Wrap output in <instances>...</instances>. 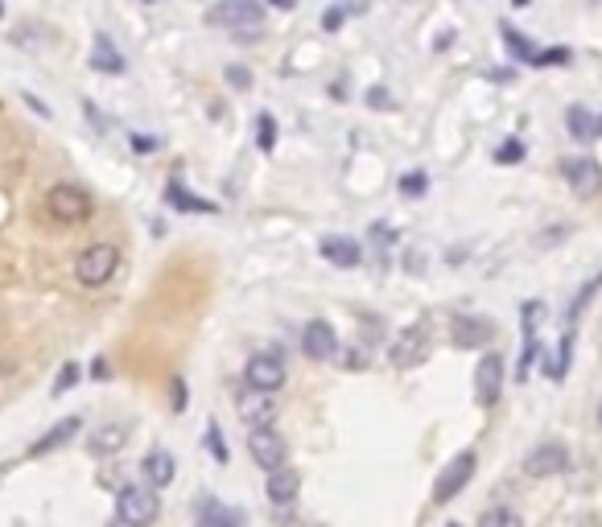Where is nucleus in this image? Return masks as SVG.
Segmentation results:
<instances>
[{
    "mask_svg": "<svg viewBox=\"0 0 602 527\" xmlns=\"http://www.w3.org/2000/svg\"><path fill=\"white\" fill-rule=\"evenodd\" d=\"M42 210H46L50 223L75 227V223H87V219H91L95 202H91V194H87L83 186H66V182H62V186H50V190H46Z\"/></svg>",
    "mask_w": 602,
    "mask_h": 527,
    "instance_id": "1",
    "label": "nucleus"
},
{
    "mask_svg": "<svg viewBox=\"0 0 602 527\" xmlns=\"http://www.w3.org/2000/svg\"><path fill=\"white\" fill-rule=\"evenodd\" d=\"M161 515V499H157V486H137V482H128L116 490V519L124 527H153Z\"/></svg>",
    "mask_w": 602,
    "mask_h": 527,
    "instance_id": "2",
    "label": "nucleus"
},
{
    "mask_svg": "<svg viewBox=\"0 0 602 527\" xmlns=\"http://www.w3.org/2000/svg\"><path fill=\"white\" fill-rule=\"evenodd\" d=\"M207 21L219 25V29H227L231 38H240V42H256L264 9L256 5V0H223V5H215L207 13Z\"/></svg>",
    "mask_w": 602,
    "mask_h": 527,
    "instance_id": "3",
    "label": "nucleus"
},
{
    "mask_svg": "<svg viewBox=\"0 0 602 527\" xmlns=\"http://www.w3.org/2000/svg\"><path fill=\"white\" fill-rule=\"evenodd\" d=\"M475 474H479V458L471 449H462V453H454V458L442 466V474L433 478V507H446V503H454L466 486L475 482Z\"/></svg>",
    "mask_w": 602,
    "mask_h": 527,
    "instance_id": "4",
    "label": "nucleus"
},
{
    "mask_svg": "<svg viewBox=\"0 0 602 527\" xmlns=\"http://www.w3.org/2000/svg\"><path fill=\"white\" fill-rule=\"evenodd\" d=\"M116 268H120V248H116V243H91V248H83L79 260H75V280L83 289H104L108 280L116 276Z\"/></svg>",
    "mask_w": 602,
    "mask_h": 527,
    "instance_id": "5",
    "label": "nucleus"
},
{
    "mask_svg": "<svg viewBox=\"0 0 602 527\" xmlns=\"http://www.w3.org/2000/svg\"><path fill=\"white\" fill-rule=\"evenodd\" d=\"M504 379H508V359L499 350H483V359L475 363V400L479 408H495L504 396Z\"/></svg>",
    "mask_w": 602,
    "mask_h": 527,
    "instance_id": "6",
    "label": "nucleus"
},
{
    "mask_svg": "<svg viewBox=\"0 0 602 527\" xmlns=\"http://www.w3.org/2000/svg\"><path fill=\"white\" fill-rule=\"evenodd\" d=\"M388 359L396 371H413L429 359V322H413L396 334V342L388 346Z\"/></svg>",
    "mask_w": 602,
    "mask_h": 527,
    "instance_id": "7",
    "label": "nucleus"
},
{
    "mask_svg": "<svg viewBox=\"0 0 602 527\" xmlns=\"http://www.w3.org/2000/svg\"><path fill=\"white\" fill-rule=\"evenodd\" d=\"M248 458L269 474L277 466H285L289 458V449H285V437L273 429V425H260V429H248Z\"/></svg>",
    "mask_w": 602,
    "mask_h": 527,
    "instance_id": "8",
    "label": "nucleus"
},
{
    "mask_svg": "<svg viewBox=\"0 0 602 527\" xmlns=\"http://www.w3.org/2000/svg\"><path fill=\"white\" fill-rule=\"evenodd\" d=\"M285 379H289V371H285L277 350H260V355H252L244 367V383L248 388H260V392H281Z\"/></svg>",
    "mask_w": 602,
    "mask_h": 527,
    "instance_id": "9",
    "label": "nucleus"
},
{
    "mask_svg": "<svg viewBox=\"0 0 602 527\" xmlns=\"http://www.w3.org/2000/svg\"><path fill=\"white\" fill-rule=\"evenodd\" d=\"M236 416L244 420L248 429H260V425H273L277 420V392H260V388H244L236 392Z\"/></svg>",
    "mask_w": 602,
    "mask_h": 527,
    "instance_id": "10",
    "label": "nucleus"
},
{
    "mask_svg": "<svg viewBox=\"0 0 602 527\" xmlns=\"http://www.w3.org/2000/svg\"><path fill=\"white\" fill-rule=\"evenodd\" d=\"M248 511L244 507H227L223 499H215L211 490H203L194 503V527H244Z\"/></svg>",
    "mask_w": 602,
    "mask_h": 527,
    "instance_id": "11",
    "label": "nucleus"
},
{
    "mask_svg": "<svg viewBox=\"0 0 602 527\" xmlns=\"http://www.w3.org/2000/svg\"><path fill=\"white\" fill-rule=\"evenodd\" d=\"M565 470H570V449H565L561 441H541L524 458V474L528 478H557Z\"/></svg>",
    "mask_w": 602,
    "mask_h": 527,
    "instance_id": "12",
    "label": "nucleus"
},
{
    "mask_svg": "<svg viewBox=\"0 0 602 527\" xmlns=\"http://www.w3.org/2000/svg\"><path fill=\"white\" fill-rule=\"evenodd\" d=\"M491 338H495V322L483 318V313H462L450 326V342L458 350H483V346H491Z\"/></svg>",
    "mask_w": 602,
    "mask_h": 527,
    "instance_id": "13",
    "label": "nucleus"
},
{
    "mask_svg": "<svg viewBox=\"0 0 602 527\" xmlns=\"http://www.w3.org/2000/svg\"><path fill=\"white\" fill-rule=\"evenodd\" d=\"M301 355L314 359V363H326L339 355V334H334V326L326 318H314L301 326Z\"/></svg>",
    "mask_w": 602,
    "mask_h": 527,
    "instance_id": "14",
    "label": "nucleus"
},
{
    "mask_svg": "<svg viewBox=\"0 0 602 527\" xmlns=\"http://www.w3.org/2000/svg\"><path fill=\"white\" fill-rule=\"evenodd\" d=\"M561 178L570 182V190L578 198H590L602 190V165L594 157H565L561 161Z\"/></svg>",
    "mask_w": 602,
    "mask_h": 527,
    "instance_id": "15",
    "label": "nucleus"
},
{
    "mask_svg": "<svg viewBox=\"0 0 602 527\" xmlns=\"http://www.w3.org/2000/svg\"><path fill=\"white\" fill-rule=\"evenodd\" d=\"M79 429H83V420L79 416H62L58 425H50L38 441L29 445V458H46V453H58V449H66L75 437H79Z\"/></svg>",
    "mask_w": 602,
    "mask_h": 527,
    "instance_id": "16",
    "label": "nucleus"
},
{
    "mask_svg": "<svg viewBox=\"0 0 602 527\" xmlns=\"http://www.w3.org/2000/svg\"><path fill=\"white\" fill-rule=\"evenodd\" d=\"M318 252H322L326 264L343 268V272H351V268L363 264V248H359V239H351V235H326V239L318 243Z\"/></svg>",
    "mask_w": 602,
    "mask_h": 527,
    "instance_id": "17",
    "label": "nucleus"
},
{
    "mask_svg": "<svg viewBox=\"0 0 602 527\" xmlns=\"http://www.w3.org/2000/svg\"><path fill=\"white\" fill-rule=\"evenodd\" d=\"M128 441H132V425L128 420H112V425H99L87 437V449H91V458H112V453H120Z\"/></svg>",
    "mask_w": 602,
    "mask_h": 527,
    "instance_id": "18",
    "label": "nucleus"
},
{
    "mask_svg": "<svg viewBox=\"0 0 602 527\" xmlns=\"http://www.w3.org/2000/svg\"><path fill=\"white\" fill-rule=\"evenodd\" d=\"M264 495H269V503H277V507H293L297 495H301V474L293 466L269 470V478H264Z\"/></svg>",
    "mask_w": 602,
    "mask_h": 527,
    "instance_id": "19",
    "label": "nucleus"
},
{
    "mask_svg": "<svg viewBox=\"0 0 602 527\" xmlns=\"http://www.w3.org/2000/svg\"><path fill=\"white\" fill-rule=\"evenodd\" d=\"M91 70H99V75H124V54L116 50L112 42V33H95V42H91V58H87Z\"/></svg>",
    "mask_w": 602,
    "mask_h": 527,
    "instance_id": "20",
    "label": "nucleus"
},
{
    "mask_svg": "<svg viewBox=\"0 0 602 527\" xmlns=\"http://www.w3.org/2000/svg\"><path fill=\"white\" fill-rule=\"evenodd\" d=\"M165 202H170L174 210H182V215H215V210H219L215 202L190 194L182 178H170V182H165Z\"/></svg>",
    "mask_w": 602,
    "mask_h": 527,
    "instance_id": "21",
    "label": "nucleus"
},
{
    "mask_svg": "<svg viewBox=\"0 0 602 527\" xmlns=\"http://www.w3.org/2000/svg\"><path fill=\"white\" fill-rule=\"evenodd\" d=\"M141 474H145L149 486L161 490V486H170L178 478V458H174V453H165V449H149L145 462H141Z\"/></svg>",
    "mask_w": 602,
    "mask_h": 527,
    "instance_id": "22",
    "label": "nucleus"
},
{
    "mask_svg": "<svg viewBox=\"0 0 602 527\" xmlns=\"http://www.w3.org/2000/svg\"><path fill=\"white\" fill-rule=\"evenodd\" d=\"M565 124H570V136L578 140V145H590V140L598 136V116L590 108H582V103H574V108L565 112Z\"/></svg>",
    "mask_w": 602,
    "mask_h": 527,
    "instance_id": "23",
    "label": "nucleus"
},
{
    "mask_svg": "<svg viewBox=\"0 0 602 527\" xmlns=\"http://www.w3.org/2000/svg\"><path fill=\"white\" fill-rule=\"evenodd\" d=\"M598 289H602V272H598V276H590L586 285H582V289L574 293L570 309H565V330H574V326H578V318H582V313H586V305L594 301V293H598Z\"/></svg>",
    "mask_w": 602,
    "mask_h": 527,
    "instance_id": "24",
    "label": "nucleus"
},
{
    "mask_svg": "<svg viewBox=\"0 0 602 527\" xmlns=\"http://www.w3.org/2000/svg\"><path fill=\"white\" fill-rule=\"evenodd\" d=\"M499 38H504V46H508V54L516 58V62H532V54H537V46H532L528 38H524V33L516 29V25H499Z\"/></svg>",
    "mask_w": 602,
    "mask_h": 527,
    "instance_id": "25",
    "label": "nucleus"
},
{
    "mask_svg": "<svg viewBox=\"0 0 602 527\" xmlns=\"http://www.w3.org/2000/svg\"><path fill=\"white\" fill-rule=\"evenodd\" d=\"M545 301H524L520 305V330L524 338H541V326H545Z\"/></svg>",
    "mask_w": 602,
    "mask_h": 527,
    "instance_id": "26",
    "label": "nucleus"
},
{
    "mask_svg": "<svg viewBox=\"0 0 602 527\" xmlns=\"http://www.w3.org/2000/svg\"><path fill=\"white\" fill-rule=\"evenodd\" d=\"M570 359H574V330H565V338H561V346H557V355L545 363V375H549V379H561L565 371H570Z\"/></svg>",
    "mask_w": 602,
    "mask_h": 527,
    "instance_id": "27",
    "label": "nucleus"
},
{
    "mask_svg": "<svg viewBox=\"0 0 602 527\" xmlns=\"http://www.w3.org/2000/svg\"><path fill=\"white\" fill-rule=\"evenodd\" d=\"M475 527H524V519H520L512 507L495 503V507H487V511L475 519Z\"/></svg>",
    "mask_w": 602,
    "mask_h": 527,
    "instance_id": "28",
    "label": "nucleus"
},
{
    "mask_svg": "<svg viewBox=\"0 0 602 527\" xmlns=\"http://www.w3.org/2000/svg\"><path fill=\"white\" fill-rule=\"evenodd\" d=\"M256 149L260 153H273L277 149V116L273 112H260L256 116Z\"/></svg>",
    "mask_w": 602,
    "mask_h": 527,
    "instance_id": "29",
    "label": "nucleus"
},
{
    "mask_svg": "<svg viewBox=\"0 0 602 527\" xmlns=\"http://www.w3.org/2000/svg\"><path fill=\"white\" fill-rule=\"evenodd\" d=\"M541 363V338H524V350H520V363H516V379L524 383L532 375V367Z\"/></svg>",
    "mask_w": 602,
    "mask_h": 527,
    "instance_id": "30",
    "label": "nucleus"
},
{
    "mask_svg": "<svg viewBox=\"0 0 602 527\" xmlns=\"http://www.w3.org/2000/svg\"><path fill=\"white\" fill-rule=\"evenodd\" d=\"M570 58H574V50H570V46H549V50H537V54H532V62H528V66L549 70V66H565Z\"/></svg>",
    "mask_w": 602,
    "mask_h": 527,
    "instance_id": "31",
    "label": "nucleus"
},
{
    "mask_svg": "<svg viewBox=\"0 0 602 527\" xmlns=\"http://www.w3.org/2000/svg\"><path fill=\"white\" fill-rule=\"evenodd\" d=\"M79 379H83V367H79V363H62L58 375H54V388H50V392H54V396H66Z\"/></svg>",
    "mask_w": 602,
    "mask_h": 527,
    "instance_id": "32",
    "label": "nucleus"
},
{
    "mask_svg": "<svg viewBox=\"0 0 602 527\" xmlns=\"http://www.w3.org/2000/svg\"><path fill=\"white\" fill-rule=\"evenodd\" d=\"M396 190L405 194V198H425V190H429V178L421 169H413V173H400V182H396Z\"/></svg>",
    "mask_w": 602,
    "mask_h": 527,
    "instance_id": "33",
    "label": "nucleus"
},
{
    "mask_svg": "<svg viewBox=\"0 0 602 527\" xmlns=\"http://www.w3.org/2000/svg\"><path fill=\"white\" fill-rule=\"evenodd\" d=\"M495 161H499V165H520V161H524V140H516V136L504 140V145L495 149Z\"/></svg>",
    "mask_w": 602,
    "mask_h": 527,
    "instance_id": "34",
    "label": "nucleus"
},
{
    "mask_svg": "<svg viewBox=\"0 0 602 527\" xmlns=\"http://www.w3.org/2000/svg\"><path fill=\"white\" fill-rule=\"evenodd\" d=\"M207 449H211V458H215L219 466H227V445H223V433H219L215 420L207 425Z\"/></svg>",
    "mask_w": 602,
    "mask_h": 527,
    "instance_id": "35",
    "label": "nucleus"
},
{
    "mask_svg": "<svg viewBox=\"0 0 602 527\" xmlns=\"http://www.w3.org/2000/svg\"><path fill=\"white\" fill-rule=\"evenodd\" d=\"M223 79H227V87L248 91V87H252V70H248V66H227V70H223Z\"/></svg>",
    "mask_w": 602,
    "mask_h": 527,
    "instance_id": "36",
    "label": "nucleus"
},
{
    "mask_svg": "<svg viewBox=\"0 0 602 527\" xmlns=\"http://www.w3.org/2000/svg\"><path fill=\"white\" fill-rule=\"evenodd\" d=\"M367 239H372L376 248H392V243H396V231H392L388 223H372V227H367Z\"/></svg>",
    "mask_w": 602,
    "mask_h": 527,
    "instance_id": "37",
    "label": "nucleus"
},
{
    "mask_svg": "<svg viewBox=\"0 0 602 527\" xmlns=\"http://www.w3.org/2000/svg\"><path fill=\"white\" fill-rule=\"evenodd\" d=\"M367 108H376V112H392L396 103H392L388 87H372V91H367Z\"/></svg>",
    "mask_w": 602,
    "mask_h": 527,
    "instance_id": "38",
    "label": "nucleus"
},
{
    "mask_svg": "<svg viewBox=\"0 0 602 527\" xmlns=\"http://www.w3.org/2000/svg\"><path fill=\"white\" fill-rule=\"evenodd\" d=\"M157 145H161V140H153V136H137V132L128 136V149H132V153H153Z\"/></svg>",
    "mask_w": 602,
    "mask_h": 527,
    "instance_id": "39",
    "label": "nucleus"
},
{
    "mask_svg": "<svg viewBox=\"0 0 602 527\" xmlns=\"http://www.w3.org/2000/svg\"><path fill=\"white\" fill-rule=\"evenodd\" d=\"M343 17H347L343 9H326V13H322V29H326V33H339V25H343Z\"/></svg>",
    "mask_w": 602,
    "mask_h": 527,
    "instance_id": "40",
    "label": "nucleus"
},
{
    "mask_svg": "<svg viewBox=\"0 0 602 527\" xmlns=\"http://www.w3.org/2000/svg\"><path fill=\"white\" fill-rule=\"evenodd\" d=\"M21 99H25V108H29V112H38V116H42V120H50V116H54V112H50V108H46V103H42V99H38V95H29V91H21Z\"/></svg>",
    "mask_w": 602,
    "mask_h": 527,
    "instance_id": "41",
    "label": "nucleus"
},
{
    "mask_svg": "<svg viewBox=\"0 0 602 527\" xmlns=\"http://www.w3.org/2000/svg\"><path fill=\"white\" fill-rule=\"evenodd\" d=\"M186 379L182 375H174V412H186Z\"/></svg>",
    "mask_w": 602,
    "mask_h": 527,
    "instance_id": "42",
    "label": "nucleus"
},
{
    "mask_svg": "<svg viewBox=\"0 0 602 527\" xmlns=\"http://www.w3.org/2000/svg\"><path fill=\"white\" fill-rule=\"evenodd\" d=\"M83 112H87V120H91V124H95L99 132H108V116H99V112H95V103H91V99H83Z\"/></svg>",
    "mask_w": 602,
    "mask_h": 527,
    "instance_id": "43",
    "label": "nucleus"
},
{
    "mask_svg": "<svg viewBox=\"0 0 602 527\" xmlns=\"http://www.w3.org/2000/svg\"><path fill=\"white\" fill-rule=\"evenodd\" d=\"M91 379H112V367H108V359H104V355L91 359Z\"/></svg>",
    "mask_w": 602,
    "mask_h": 527,
    "instance_id": "44",
    "label": "nucleus"
},
{
    "mask_svg": "<svg viewBox=\"0 0 602 527\" xmlns=\"http://www.w3.org/2000/svg\"><path fill=\"white\" fill-rule=\"evenodd\" d=\"M347 367H351V371H363V367H367V355H363L359 346H355V350H347Z\"/></svg>",
    "mask_w": 602,
    "mask_h": 527,
    "instance_id": "45",
    "label": "nucleus"
},
{
    "mask_svg": "<svg viewBox=\"0 0 602 527\" xmlns=\"http://www.w3.org/2000/svg\"><path fill=\"white\" fill-rule=\"evenodd\" d=\"M273 9H293V0H269Z\"/></svg>",
    "mask_w": 602,
    "mask_h": 527,
    "instance_id": "46",
    "label": "nucleus"
},
{
    "mask_svg": "<svg viewBox=\"0 0 602 527\" xmlns=\"http://www.w3.org/2000/svg\"><path fill=\"white\" fill-rule=\"evenodd\" d=\"M512 5H516V9H528V5H532V0H512Z\"/></svg>",
    "mask_w": 602,
    "mask_h": 527,
    "instance_id": "47",
    "label": "nucleus"
},
{
    "mask_svg": "<svg viewBox=\"0 0 602 527\" xmlns=\"http://www.w3.org/2000/svg\"><path fill=\"white\" fill-rule=\"evenodd\" d=\"M598 425H602V400H598Z\"/></svg>",
    "mask_w": 602,
    "mask_h": 527,
    "instance_id": "48",
    "label": "nucleus"
},
{
    "mask_svg": "<svg viewBox=\"0 0 602 527\" xmlns=\"http://www.w3.org/2000/svg\"><path fill=\"white\" fill-rule=\"evenodd\" d=\"M598 136H602V116H598Z\"/></svg>",
    "mask_w": 602,
    "mask_h": 527,
    "instance_id": "49",
    "label": "nucleus"
},
{
    "mask_svg": "<svg viewBox=\"0 0 602 527\" xmlns=\"http://www.w3.org/2000/svg\"><path fill=\"white\" fill-rule=\"evenodd\" d=\"M145 5H157V0H145Z\"/></svg>",
    "mask_w": 602,
    "mask_h": 527,
    "instance_id": "50",
    "label": "nucleus"
}]
</instances>
